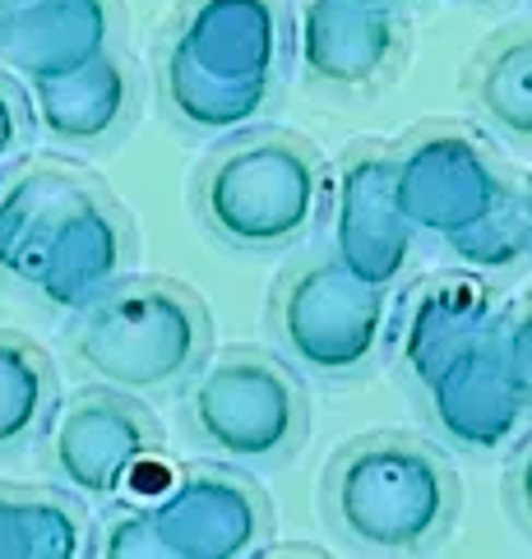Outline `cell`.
I'll return each instance as SVG.
<instances>
[{
	"label": "cell",
	"instance_id": "obj_2",
	"mask_svg": "<svg viewBox=\"0 0 532 559\" xmlns=\"http://www.w3.org/2000/svg\"><path fill=\"white\" fill-rule=\"evenodd\" d=\"M74 361L97 384L134 397L172 393L209 361L213 324L204 301L172 277H130L79 310Z\"/></svg>",
	"mask_w": 532,
	"mask_h": 559
},
{
	"label": "cell",
	"instance_id": "obj_30",
	"mask_svg": "<svg viewBox=\"0 0 532 559\" xmlns=\"http://www.w3.org/2000/svg\"><path fill=\"white\" fill-rule=\"evenodd\" d=\"M482 5H509V0H482Z\"/></svg>",
	"mask_w": 532,
	"mask_h": 559
},
{
	"label": "cell",
	"instance_id": "obj_13",
	"mask_svg": "<svg viewBox=\"0 0 532 559\" xmlns=\"http://www.w3.org/2000/svg\"><path fill=\"white\" fill-rule=\"evenodd\" d=\"M130 250H134L130 217L103 190H93L56 227L43 254V273H37V292L56 310H88L97 296L121 283Z\"/></svg>",
	"mask_w": 532,
	"mask_h": 559
},
{
	"label": "cell",
	"instance_id": "obj_3",
	"mask_svg": "<svg viewBox=\"0 0 532 559\" xmlns=\"http://www.w3.org/2000/svg\"><path fill=\"white\" fill-rule=\"evenodd\" d=\"M329 199L324 167L306 139L287 130H250L204 163L194 204L204 227L232 250H283L315 227Z\"/></svg>",
	"mask_w": 532,
	"mask_h": 559
},
{
	"label": "cell",
	"instance_id": "obj_1",
	"mask_svg": "<svg viewBox=\"0 0 532 559\" xmlns=\"http://www.w3.org/2000/svg\"><path fill=\"white\" fill-rule=\"evenodd\" d=\"M459 476L436 449L412 435H362L324 467L329 523L362 550H430L459 523Z\"/></svg>",
	"mask_w": 532,
	"mask_h": 559
},
{
	"label": "cell",
	"instance_id": "obj_16",
	"mask_svg": "<svg viewBox=\"0 0 532 559\" xmlns=\"http://www.w3.org/2000/svg\"><path fill=\"white\" fill-rule=\"evenodd\" d=\"M486 333H496V301H490V287L482 277L477 273L430 277L412 296V310L403 324V366L422 384L454 352H463L468 343H477Z\"/></svg>",
	"mask_w": 532,
	"mask_h": 559
},
{
	"label": "cell",
	"instance_id": "obj_23",
	"mask_svg": "<svg viewBox=\"0 0 532 559\" xmlns=\"http://www.w3.org/2000/svg\"><path fill=\"white\" fill-rule=\"evenodd\" d=\"M93 550L107 555V559H167V550H163V542H157V532H153L144 509L111 513L107 527H103V542H97Z\"/></svg>",
	"mask_w": 532,
	"mask_h": 559
},
{
	"label": "cell",
	"instance_id": "obj_24",
	"mask_svg": "<svg viewBox=\"0 0 532 559\" xmlns=\"http://www.w3.org/2000/svg\"><path fill=\"white\" fill-rule=\"evenodd\" d=\"M496 343H500V361H505L509 379H515V389L528 397V407H532V292L496 329Z\"/></svg>",
	"mask_w": 532,
	"mask_h": 559
},
{
	"label": "cell",
	"instance_id": "obj_25",
	"mask_svg": "<svg viewBox=\"0 0 532 559\" xmlns=\"http://www.w3.org/2000/svg\"><path fill=\"white\" fill-rule=\"evenodd\" d=\"M24 144V103L14 97V88L0 79V163H10Z\"/></svg>",
	"mask_w": 532,
	"mask_h": 559
},
{
	"label": "cell",
	"instance_id": "obj_20",
	"mask_svg": "<svg viewBox=\"0 0 532 559\" xmlns=\"http://www.w3.org/2000/svg\"><path fill=\"white\" fill-rule=\"evenodd\" d=\"M163 93H167V107L176 121L186 130H200V134H236L250 121H260L273 103V93L218 84V79L194 74L186 66L167 61V56H163Z\"/></svg>",
	"mask_w": 532,
	"mask_h": 559
},
{
	"label": "cell",
	"instance_id": "obj_14",
	"mask_svg": "<svg viewBox=\"0 0 532 559\" xmlns=\"http://www.w3.org/2000/svg\"><path fill=\"white\" fill-rule=\"evenodd\" d=\"M399 47V10L362 5V0H310L302 10L297 56L324 88H370L393 70Z\"/></svg>",
	"mask_w": 532,
	"mask_h": 559
},
{
	"label": "cell",
	"instance_id": "obj_12",
	"mask_svg": "<svg viewBox=\"0 0 532 559\" xmlns=\"http://www.w3.org/2000/svg\"><path fill=\"white\" fill-rule=\"evenodd\" d=\"M116 0H0V66L33 79H61L116 51Z\"/></svg>",
	"mask_w": 532,
	"mask_h": 559
},
{
	"label": "cell",
	"instance_id": "obj_15",
	"mask_svg": "<svg viewBox=\"0 0 532 559\" xmlns=\"http://www.w3.org/2000/svg\"><path fill=\"white\" fill-rule=\"evenodd\" d=\"M33 121L47 139L66 148H97L126 130L134 111V70L126 56H97L84 70L28 84Z\"/></svg>",
	"mask_w": 532,
	"mask_h": 559
},
{
	"label": "cell",
	"instance_id": "obj_19",
	"mask_svg": "<svg viewBox=\"0 0 532 559\" xmlns=\"http://www.w3.org/2000/svg\"><path fill=\"white\" fill-rule=\"evenodd\" d=\"M56 416V370L28 337L0 329V453L24 449Z\"/></svg>",
	"mask_w": 532,
	"mask_h": 559
},
{
	"label": "cell",
	"instance_id": "obj_21",
	"mask_svg": "<svg viewBox=\"0 0 532 559\" xmlns=\"http://www.w3.org/2000/svg\"><path fill=\"white\" fill-rule=\"evenodd\" d=\"M88 550V523L70 495L19 490V559H79Z\"/></svg>",
	"mask_w": 532,
	"mask_h": 559
},
{
	"label": "cell",
	"instance_id": "obj_29",
	"mask_svg": "<svg viewBox=\"0 0 532 559\" xmlns=\"http://www.w3.org/2000/svg\"><path fill=\"white\" fill-rule=\"evenodd\" d=\"M523 209H528V223H532V190H528V204Z\"/></svg>",
	"mask_w": 532,
	"mask_h": 559
},
{
	"label": "cell",
	"instance_id": "obj_26",
	"mask_svg": "<svg viewBox=\"0 0 532 559\" xmlns=\"http://www.w3.org/2000/svg\"><path fill=\"white\" fill-rule=\"evenodd\" d=\"M509 499H515L519 523L532 532V444H523L515 472H509Z\"/></svg>",
	"mask_w": 532,
	"mask_h": 559
},
{
	"label": "cell",
	"instance_id": "obj_22",
	"mask_svg": "<svg viewBox=\"0 0 532 559\" xmlns=\"http://www.w3.org/2000/svg\"><path fill=\"white\" fill-rule=\"evenodd\" d=\"M449 250H454L468 269H509L519 264V259L532 250V223H528V209H519L515 199L490 213L482 227H472L468 236H459V241H449Z\"/></svg>",
	"mask_w": 532,
	"mask_h": 559
},
{
	"label": "cell",
	"instance_id": "obj_4",
	"mask_svg": "<svg viewBox=\"0 0 532 559\" xmlns=\"http://www.w3.org/2000/svg\"><path fill=\"white\" fill-rule=\"evenodd\" d=\"M186 435L241 467H279L310 435V407L297 374L264 352L213 356L186 379Z\"/></svg>",
	"mask_w": 532,
	"mask_h": 559
},
{
	"label": "cell",
	"instance_id": "obj_10",
	"mask_svg": "<svg viewBox=\"0 0 532 559\" xmlns=\"http://www.w3.org/2000/svg\"><path fill=\"white\" fill-rule=\"evenodd\" d=\"M430 426L440 430L445 444H454L459 453L490 457L505 453L528 426V397L515 389L496 333L468 343L449 361L422 379Z\"/></svg>",
	"mask_w": 532,
	"mask_h": 559
},
{
	"label": "cell",
	"instance_id": "obj_28",
	"mask_svg": "<svg viewBox=\"0 0 532 559\" xmlns=\"http://www.w3.org/2000/svg\"><path fill=\"white\" fill-rule=\"evenodd\" d=\"M362 5H380V10H407V5H417V0H362Z\"/></svg>",
	"mask_w": 532,
	"mask_h": 559
},
{
	"label": "cell",
	"instance_id": "obj_18",
	"mask_svg": "<svg viewBox=\"0 0 532 559\" xmlns=\"http://www.w3.org/2000/svg\"><path fill=\"white\" fill-rule=\"evenodd\" d=\"M472 103L505 139L532 148V28L500 33L472 70Z\"/></svg>",
	"mask_w": 532,
	"mask_h": 559
},
{
	"label": "cell",
	"instance_id": "obj_17",
	"mask_svg": "<svg viewBox=\"0 0 532 559\" xmlns=\"http://www.w3.org/2000/svg\"><path fill=\"white\" fill-rule=\"evenodd\" d=\"M97 186L70 167H28L0 186V273L37 287L43 254L66 213Z\"/></svg>",
	"mask_w": 532,
	"mask_h": 559
},
{
	"label": "cell",
	"instance_id": "obj_8",
	"mask_svg": "<svg viewBox=\"0 0 532 559\" xmlns=\"http://www.w3.org/2000/svg\"><path fill=\"white\" fill-rule=\"evenodd\" d=\"M287 28L279 0H186L167 37V61L232 88L279 93Z\"/></svg>",
	"mask_w": 532,
	"mask_h": 559
},
{
	"label": "cell",
	"instance_id": "obj_9",
	"mask_svg": "<svg viewBox=\"0 0 532 559\" xmlns=\"http://www.w3.org/2000/svg\"><path fill=\"white\" fill-rule=\"evenodd\" d=\"M167 559H246L264 550L273 513L264 495L236 472H186L144 509Z\"/></svg>",
	"mask_w": 532,
	"mask_h": 559
},
{
	"label": "cell",
	"instance_id": "obj_5",
	"mask_svg": "<svg viewBox=\"0 0 532 559\" xmlns=\"http://www.w3.org/2000/svg\"><path fill=\"white\" fill-rule=\"evenodd\" d=\"M385 292L347 273L339 259H310L273 296V337L292 366L315 379H357L385 343Z\"/></svg>",
	"mask_w": 532,
	"mask_h": 559
},
{
	"label": "cell",
	"instance_id": "obj_27",
	"mask_svg": "<svg viewBox=\"0 0 532 559\" xmlns=\"http://www.w3.org/2000/svg\"><path fill=\"white\" fill-rule=\"evenodd\" d=\"M0 559H19V490L0 486Z\"/></svg>",
	"mask_w": 532,
	"mask_h": 559
},
{
	"label": "cell",
	"instance_id": "obj_11",
	"mask_svg": "<svg viewBox=\"0 0 532 559\" xmlns=\"http://www.w3.org/2000/svg\"><path fill=\"white\" fill-rule=\"evenodd\" d=\"M417 231L393 199L389 153L357 148L333 181V259L362 283L389 292L412 264Z\"/></svg>",
	"mask_w": 532,
	"mask_h": 559
},
{
	"label": "cell",
	"instance_id": "obj_7",
	"mask_svg": "<svg viewBox=\"0 0 532 559\" xmlns=\"http://www.w3.org/2000/svg\"><path fill=\"white\" fill-rule=\"evenodd\" d=\"M163 444L149 407L121 389H84L56 407L47 430V467L74 499H116Z\"/></svg>",
	"mask_w": 532,
	"mask_h": 559
},
{
	"label": "cell",
	"instance_id": "obj_6",
	"mask_svg": "<svg viewBox=\"0 0 532 559\" xmlns=\"http://www.w3.org/2000/svg\"><path fill=\"white\" fill-rule=\"evenodd\" d=\"M393 199H399L412 231L459 241L472 227H482L490 213H500L515 190L500 163L482 148L477 134L459 126H426L407 134L389 153Z\"/></svg>",
	"mask_w": 532,
	"mask_h": 559
}]
</instances>
